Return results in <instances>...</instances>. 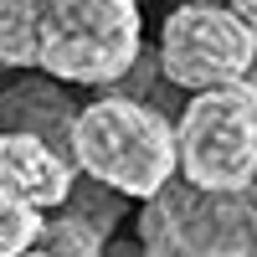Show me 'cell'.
<instances>
[{"label":"cell","mask_w":257,"mask_h":257,"mask_svg":"<svg viewBox=\"0 0 257 257\" xmlns=\"http://www.w3.org/2000/svg\"><path fill=\"white\" fill-rule=\"evenodd\" d=\"M72 165H77V175L98 180L113 196L149 201L180 175L175 123L155 103H139L123 93L93 98L88 108H77Z\"/></svg>","instance_id":"6da1fadb"},{"label":"cell","mask_w":257,"mask_h":257,"mask_svg":"<svg viewBox=\"0 0 257 257\" xmlns=\"http://www.w3.org/2000/svg\"><path fill=\"white\" fill-rule=\"evenodd\" d=\"M144 57L139 0H41L36 67L72 88H108Z\"/></svg>","instance_id":"7a4b0ae2"},{"label":"cell","mask_w":257,"mask_h":257,"mask_svg":"<svg viewBox=\"0 0 257 257\" xmlns=\"http://www.w3.org/2000/svg\"><path fill=\"white\" fill-rule=\"evenodd\" d=\"M144 257H257V180L247 190H196L170 180L139 211Z\"/></svg>","instance_id":"3957f363"},{"label":"cell","mask_w":257,"mask_h":257,"mask_svg":"<svg viewBox=\"0 0 257 257\" xmlns=\"http://www.w3.org/2000/svg\"><path fill=\"white\" fill-rule=\"evenodd\" d=\"M180 180L196 190H247L257 180V67L242 82L185 98L175 118Z\"/></svg>","instance_id":"277c9868"},{"label":"cell","mask_w":257,"mask_h":257,"mask_svg":"<svg viewBox=\"0 0 257 257\" xmlns=\"http://www.w3.org/2000/svg\"><path fill=\"white\" fill-rule=\"evenodd\" d=\"M160 72L170 88L206 93L242 82L257 67V36L242 26L231 6H175L160 26Z\"/></svg>","instance_id":"5b68a950"},{"label":"cell","mask_w":257,"mask_h":257,"mask_svg":"<svg viewBox=\"0 0 257 257\" xmlns=\"http://www.w3.org/2000/svg\"><path fill=\"white\" fill-rule=\"evenodd\" d=\"M0 185L16 190L21 201H31L36 211H62L77 190V165L47 139L0 134Z\"/></svg>","instance_id":"8992f818"},{"label":"cell","mask_w":257,"mask_h":257,"mask_svg":"<svg viewBox=\"0 0 257 257\" xmlns=\"http://www.w3.org/2000/svg\"><path fill=\"white\" fill-rule=\"evenodd\" d=\"M72 128H77V103L67 93V82L26 77L0 93V134H31L62 149V155H72Z\"/></svg>","instance_id":"52a82bcc"},{"label":"cell","mask_w":257,"mask_h":257,"mask_svg":"<svg viewBox=\"0 0 257 257\" xmlns=\"http://www.w3.org/2000/svg\"><path fill=\"white\" fill-rule=\"evenodd\" d=\"M41 0H0V67H36Z\"/></svg>","instance_id":"ba28073f"},{"label":"cell","mask_w":257,"mask_h":257,"mask_svg":"<svg viewBox=\"0 0 257 257\" xmlns=\"http://www.w3.org/2000/svg\"><path fill=\"white\" fill-rule=\"evenodd\" d=\"M36 247L47 252V257H108V252H103V231L88 226L67 206H62V216H52L47 226H41V242Z\"/></svg>","instance_id":"9c48e42d"},{"label":"cell","mask_w":257,"mask_h":257,"mask_svg":"<svg viewBox=\"0 0 257 257\" xmlns=\"http://www.w3.org/2000/svg\"><path fill=\"white\" fill-rule=\"evenodd\" d=\"M41 226H47V216H41L31 201H21L16 190L0 185V257L31 252V247L41 242Z\"/></svg>","instance_id":"30bf717a"},{"label":"cell","mask_w":257,"mask_h":257,"mask_svg":"<svg viewBox=\"0 0 257 257\" xmlns=\"http://www.w3.org/2000/svg\"><path fill=\"white\" fill-rule=\"evenodd\" d=\"M226 6H231V16H237L242 26L257 36V0H226Z\"/></svg>","instance_id":"8fae6325"},{"label":"cell","mask_w":257,"mask_h":257,"mask_svg":"<svg viewBox=\"0 0 257 257\" xmlns=\"http://www.w3.org/2000/svg\"><path fill=\"white\" fill-rule=\"evenodd\" d=\"M190 6H226V0H190Z\"/></svg>","instance_id":"7c38bea8"},{"label":"cell","mask_w":257,"mask_h":257,"mask_svg":"<svg viewBox=\"0 0 257 257\" xmlns=\"http://www.w3.org/2000/svg\"><path fill=\"white\" fill-rule=\"evenodd\" d=\"M21 257H47V252H41V247H31V252H21Z\"/></svg>","instance_id":"4fadbf2b"}]
</instances>
